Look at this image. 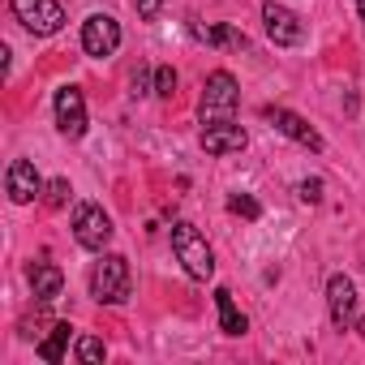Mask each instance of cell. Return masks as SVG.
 Returning a JSON list of instances; mask_svg holds the SVG:
<instances>
[{"label": "cell", "instance_id": "obj_1", "mask_svg": "<svg viewBox=\"0 0 365 365\" xmlns=\"http://www.w3.org/2000/svg\"><path fill=\"white\" fill-rule=\"evenodd\" d=\"M172 254H176V262L185 267L194 279H211L215 275V254H211V245H207V237L194 228V224H172Z\"/></svg>", "mask_w": 365, "mask_h": 365}, {"label": "cell", "instance_id": "obj_2", "mask_svg": "<svg viewBox=\"0 0 365 365\" xmlns=\"http://www.w3.org/2000/svg\"><path fill=\"white\" fill-rule=\"evenodd\" d=\"M237 103H241V86H237V78H232L228 69H215V73L207 78V86H202L198 116H202V125H220V120H232Z\"/></svg>", "mask_w": 365, "mask_h": 365}, {"label": "cell", "instance_id": "obj_3", "mask_svg": "<svg viewBox=\"0 0 365 365\" xmlns=\"http://www.w3.org/2000/svg\"><path fill=\"white\" fill-rule=\"evenodd\" d=\"M91 297L103 305H120L129 297V262L120 254H103L91 271Z\"/></svg>", "mask_w": 365, "mask_h": 365}, {"label": "cell", "instance_id": "obj_4", "mask_svg": "<svg viewBox=\"0 0 365 365\" xmlns=\"http://www.w3.org/2000/svg\"><path fill=\"white\" fill-rule=\"evenodd\" d=\"M73 241L82 250H91V254H103L108 250L112 220H108V211L99 202H78V211H73Z\"/></svg>", "mask_w": 365, "mask_h": 365}, {"label": "cell", "instance_id": "obj_5", "mask_svg": "<svg viewBox=\"0 0 365 365\" xmlns=\"http://www.w3.org/2000/svg\"><path fill=\"white\" fill-rule=\"evenodd\" d=\"M9 5H14V18L31 35H56L65 26V9L56 0H9Z\"/></svg>", "mask_w": 365, "mask_h": 365}, {"label": "cell", "instance_id": "obj_6", "mask_svg": "<svg viewBox=\"0 0 365 365\" xmlns=\"http://www.w3.org/2000/svg\"><path fill=\"white\" fill-rule=\"evenodd\" d=\"M116 48H120V22H116L112 14H91V18L82 22V52L95 56V61H103V56H112Z\"/></svg>", "mask_w": 365, "mask_h": 365}, {"label": "cell", "instance_id": "obj_7", "mask_svg": "<svg viewBox=\"0 0 365 365\" xmlns=\"http://www.w3.org/2000/svg\"><path fill=\"white\" fill-rule=\"evenodd\" d=\"M262 22H267L271 43H279V48H297V43L305 39L301 18H297V14H288L284 5H275V0H267V5H262Z\"/></svg>", "mask_w": 365, "mask_h": 365}, {"label": "cell", "instance_id": "obj_8", "mask_svg": "<svg viewBox=\"0 0 365 365\" xmlns=\"http://www.w3.org/2000/svg\"><path fill=\"white\" fill-rule=\"evenodd\" d=\"M56 129L65 138H82L86 133V99L78 86H61L56 91Z\"/></svg>", "mask_w": 365, "mask_h": 365}, {"label": "cell", "instance_id": "obj_9", "mask_svg": "<svg viewBox=\"0 0 365 365\" xmlns=\"http://www.w3.org/2000/svg\"><path fill=\"white\" fill-rule=\"evenodd\" d=\"M262 116H267L284 138H292L297 146H305V150H322V133H318L309 120H301L297 112H288V108H267Z\"/></svg>", "mask_w": 365, "mask_h": 365}, {"label": "cell", "instance_id": "obj_10", "mask_svg": "<svg viewBox=\"0 0 365 365\" xmlns=\"http://www.w3.org/2000/svg\"><path fill=\"white\" fill-rule=\"evenodd\" d=\"M327 309H331V322L339 331L356 318V284L348 275H331L327 279Z\"/></svg>", "mask_w": 365, "mask_h": 365}, {"label": "cell", "instance_id": "obj_11", "mask_svg": "<svg viewBox=\"0 0 365 365\" xmlns=\"http://www.w3.org/2000/svg\"><path fill=\"white\" fill-rule=\"evenodd\" d=\"M5 190H9V198H14L18 207H22V202H35V198L43 194V180H39V172H35L31 159H14V163H9Z\"/></svg>", "mask_w": 365, "mask_h": 365}, {"label": "cell", "instance_id": "obj_12", "mask_svg": "<svg viewBox=\"0 0 365 365\" xmlns=\"http://www.w3.org/2000/svg\"><path fill=\"white\" fill-rule=\"evenodd\" d=\"M250 146V133L232 120H220V125H207L202 129V150L207 155H237Z\"/></svg>", "mask_w": 365, "mask_h": 365}, {"label": "cell", "instance_id": "obj_13", "mask_svg": "<svg viewBox=\"0 0 365 365\" xmlns=\"http://www.w3.org/2000/svg\"><path fill=\"white\" fill-rule=\"evenodd\" d=\"M26 279H31V292H35L39 301H56L61 288H65V275H61V267H52V262H35Z\"/></svg>", "mask_w": 365, "mask_h": 365}, {"label": "cell", "instance_id": "obj_14", "mask_svg": "<svg viewBox=\"0 0 365 365\" xmlns=\"http://www.w3.org/2000/svg\"><path fill=\"white\" fill-rule=\"evenodd\" d=\"M215 309H220V331H224V335H245V331H250V322H245V314L237 309V301H232L228 288H215Z\"/></svg>", "mask_w": 365, "mask_h": 365}, {"label": "cell", "instance_id": "obj_15", "mask_svg": "<svg viewBox=\"0 0 365 365\" xmlns=\"http://www.w3.org/2000/svg\"><path fill=\"white\" fill-rule=\"evenodd\" d=\"M69 335H73V327H69V322H56V327H52V335L39 344V356H43V361H52V365H56V361H65V344H69Z\"/></svg>", "mask_w": 365, "mask_h": 365}, {"label": "cell", "instance_id": "obj_16", "mask_svg": "<svg viewBox=\"0 0 365 365\" xmlns=\"http://www.w3.org/2000/svg\"><path fill=\"white\" fill-rule=\"evenodd\" d=\"M155 95H159V99H172V95H176V69H172V65H159V69H155Z\"/></svg>", "mask_w": 365, "mask_h": 365}, {"label": "cell", "instance_id": "obj_17", "mask_svg": "<svg viewBox=\"0 0 365 365\" xmlns=\"http://www.w3.org/2000/svg\"><path fill=\"white\" fill-rule=\"evenodd\" d=\"M228 211H232V215H245V220H258V215H262L258 198H250V194H232V198H228Z\"/></svg>", "mask_w": 365, "mask_h": 365}, {"label": "cell", "instance_id": "obj_18", "mask_svg": "<svg viewBox=\"0 0 365 365\" xmlns=\"http://www.w3.org/2000/svg\"><path fill=\"white\" fill-rule=\"evenodd\" d=\"M103 352H108V348H103V339H95V335H82L78 348H73L78 361H103Z\"/></svg>", "mask_w": 365, "mask_h": 365}, {"label": "cell", "instance_id": "obj_19", "mask_svg": "<svg viewBox=\"0 0 365 365\" xmlns=\"http://www.w3.org/2000/svg\"><path fill=\"white\" fill-rule=\"evenodd\" d=\"M69 194H73V190H69V180H65V176H56L52 185H48V207H65V202H69Z\"/></svg>", "mask_w": 365, "mask_h": 365}, {"label": "cell", "instance_id": "obj_20", "mask_svg": "<svg viewBox=\"0 0 365 365\" xmlns=\"http://www.w3.org/2000/svg\"><path fill=\"white\" fill-rule=\"evenodd\" d=\"M297 198H301V202H322V180H318V176L301 180V185H297Z\"/></svg>", "mask_w": 365, "mask_h": 365}, {"label": "cell", "instance_id": "obj_21", "mask_svg": "<svg viewBox=\"0 0 365 365\" xmlns=\"http://www.w3.org/2000/svg\"><path fill=\"white\" fill-rule=\"evenodd\" d=\"M159 5H163V0H133V9H138V18H159Z\"/></svg>", "mask_w": 365, "mask_h": 365}, {"label": "cell", "instance_id": "obj_22", "mask_svg": "<svg viewBox=\"0 0 365 365\" xmlns=\"http://www.w3.org/2000/svg\"><path fill=\"white\" fill-rule=\"evenodd\" d=\"M133 95H146V73H142V69L133 73Z\"/></svg>", "mask_w": 365, "mask_h": 365}, {"label": "cell", "instance_id": "obj_23", "mask_svg": "<svg viewBox=\"0 0 365 365\" xmlns=\"http://www.w3.org/2000/svg\"><path fill=\"white\" fill-rule=\"evenodd\" d=\"M356 14H361V22H365V0H356Z\"/></svg>", "mask_w": 365, "mask_h": 365}, {"label": "cell", "instance_id": "obj_24", "mask_svg": "<svg viewBox=\"0 0 365 365\" xmlns=\"http://www.w3.org/2000/svg\"><path fill=\"white\" fill-rule=\"evenodd\" d=\"M356 331H361V335H365V318H361V322H356Z\"/></svg>", "mask_w": 365, "mask_h": 365}]
</instances>
